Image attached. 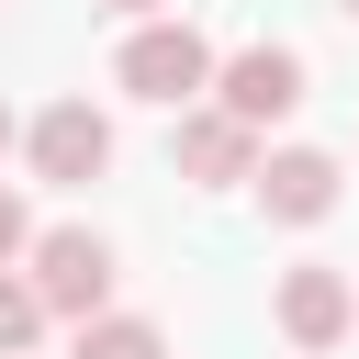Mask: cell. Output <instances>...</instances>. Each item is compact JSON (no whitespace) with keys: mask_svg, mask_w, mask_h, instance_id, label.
<instances>
[{"mask_svg":"<svg viewBox=\"0 0 359 359\" xmlns=\"http://www.w3.org/2000/svg\"><path fill=\"white\" fill-rule=\"evenodd\" d=\"M101 11H123V22H157V0H101Z\"/></svg>","mask_w":359,"mask_h":359,"instance_id":"cell-11","label":"cell"},{"mask_svg":"<svg viewBox=\"0 0 359 359\" xmlns=\"http://www.w3.org/2000/svg\"><path fill=\"white\" fill-rule=\"evenodd\" d=\"M337 11H348V22H359V0H337Z\"/></svg>","mask_w":359,"mask_h":359,"instance_id":"cell-14","label":"cell"},{"mask_svg":"<svg viewBox=\"0 0 359 359\" xmlns=\"http://www.w3.org/2000/svg\"><path fill=\"white\" fill-rule=\"evenodd\" d=\"M112 79H123L135 101H157V112H191V101L213 90V45H202L191 22H135L123 56H112Z\"/></svg>","mask_w":359,"mask_h":359,"instance_id":"cell-2","label":"cell"},{"mask_svg":"<svg viewBox=\"0 0 359 359\" xmlns=\"http://www.w3.org/2000/svg\"><path fill=\"white\" fill-rule=\"evenodd\" d=\"M22 280H34V303H45V314L90 325V314H112V236H101V224H34Z\"/></svg>","mask_w":359,"mask_h":359,"instance_id":"cell-1","label":"cell"},{"mask_svg":"<svg viewBox=\"0 0 359 359\" xmlns=\"http://www.w3.org/2000/svg\"><path fill=\"white\" fill-rule=\"evenodd\" d=\"M67 359H168V337H157V325H146V314H90V325H79V348H67Z\"/></svg>","mask_w":359,"mask_h":359,"instance_id":"cell-8","label":"cell"},{"mask_svg":"<svg viewBox=\"0 0 359 359\" xmlns=\"http://www.w3.org/2000/svg\"><path fill=\"white\" fill-rule=\"evenodd\" d=\"M168 168H180L191 191H247L258 135H247V123H224L213 101H191V112H180V135H168Z\"/></svg>","mask_w":359,"mask_h":359,"instance_id":"cell-6","label":"cell"},{"mask_svg":"<svg viewBox=\"0 0 359 359\" xmlns=\"http://www.w3.org/2000/svg\"><path fill=\"white\" fill-rule=\"evenodd\" d=\"M22 157H34L45 191H79V180L112 168V112H101V101H45V112L22 123Z\"/></svg>","mask_w":359,"mask_h":359,"instance_id":"cell-4","label":"cell"},{"mask_svg":"<svg viewBox=\"0 0 359 359\" xmlns=\"http://www.w3.org/2000/svg\"><path fill=\"white\" fill-rule=\"evenodd\" d=\"M269 325H280L303 359H314V348H337V337H348V269H314V258H303V269H280Z\"/></svg>","mask_w":359,"mask_h":359,"instance_id":"cell-7","label":"cell"},{"mask_svg":"<svg viewBox=\"0 0 359 359\" xmlns=\"http://www.w3.org/2000/svg\"><path fill=\"white\" fill-rule=\"evenodd\" d=\"M348 325H359V280H348Z\"/></svg>","mask_w":359,"mask_h":359,"instance_id":"cell-13","label":"cell"},{"mask_svg":"<svg viewBox=\"0 0 359 359\" xmlns=\"http://www.w3.org/2000/svg\"><path fill=\"white\" fill-rule=\"evenodd\" d=\"M11 135H22V123H11V101H0V157H11Z\"/></svg>","mask_w":359,"mask_h":359,"instance_id":"cell-12","label":"cell"},{"mask_svg":"<svg viewBox=\"0 0 359 359\" xmlns=\"http://www.w3.org/2000/svg\"><path fill=\"white\" fill-rule=\"evenodd\" d=\"M22 247H34V202L0 180V269H22Z\"/></svg>","mask_w":359,"mask_h":359,"instance_id":"cell-10","label":"cell"},{"mask_svg":"<svg viewBox=\"0 0 359 359\" xmlns=\"http://www.w3.org/2000/svg\"><path fill=\"white\" fill-rule=\"evenodd\" d=\"M247 191H258V213H269V224H325V213H337V191H348V168H337L325 146H258Z\"/></svg>","mask_w":359,"mask_h":359,"instance_id":"cell-5","label":"cell"},{"mask_svg":"<svg viewBox=\"0 0 359 359\" xmlns=\"http://www.w3.org/2000/svg\"><path fill=\"white\" fill-rule=\"evenodd\" d=\"M213 112L247 123V135H269L280 112H303V56H292V45H236V56H213Z\"/></svg>","mask_w":359,"mask_h":359,"instance_id":"cell-3","label":"cell"},{"mask_svg":"<svg viewBox=\"0 0 359 359\" xmlns=\"http://www.w3.org/2000/svg\"><path fill=\"white\" fill-rule=\"evenodd\" d=\"M34 337H45V303L22 269H0V359H34Z\"/></svg>","mask_w":359,"mask_h":359,"instance_id":"cell-9","label":"cell"}]
</instances>
